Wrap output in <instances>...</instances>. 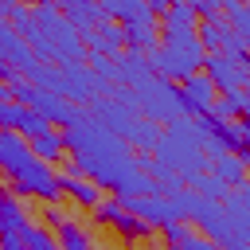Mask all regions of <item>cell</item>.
I'll use <instances>...</instances> for the list:
<instances>
[{
	"mask_svg": "<svg viewBox=\"0 0 250 250\" xmlns=\"http://www.w3.org/2000/svg\"><path fill=\"white\" fill-rule=\"evenodd\" d=\"M66 152L74 160V172H82L86 180H94L98 188H109L117 199H133V195H160L156 184L141 172V164L133 160L129 145L109 133L102 121H86L78 117L74 125H66Z\"/></svg>",
	"mask_w": 250,
	"mask_h": 250,
	"instance_id": "6da1fadb",
	"label": "cell"
},
{
	"mask_svg": "<svg viewBox=\"0 0 250 250\" xmlns=\"http://www.w3.org/2000/svg\"><path fill=\"white\" fill-rule=\"evenodd\" d=\"M0 176L12 180L16 191L35 195V199H43V203H55V199L62 195L59 172H55L51 164H43V160L31 152V145H27L20 133H12V129H0Z\"/></svg>",
	"mask_w": 250,
	"mask_h": 250,
	"instance_id": "7a4b0ae2",
	"label": "cell"
},
{
	"mask_svg": "<svg viewBox=\"0 0 250 250\" xmlns=\"http://www.w3.org/2000/svg\"><path fill=\"white\" fill-rule=\"evenodd\" d=\"M203 59L207 51L195 31H160V43L148 51V66L164 82H188L203 70Z\"/></svg>",
	"mask_w": 250,
	"mask_h": 250,
	"instance_id": "3957f363",
	"label": "cell"
},
{
	"mask_svg": "<svg viewBox=\"0 0 250 250\" xmlns=\"http://www.w3.org/2000/svg\"><path fill=\"white\" fill-rule=\"evenodd\" d=\"M203 74L211 78V86L219 94H238V90L250 86V62H238V59H230L223 51L203 59Z\"/></svg>",
	"mask_w": 250,
	"mask_h": 250,
	"instance_id": "277c9868",
	"label": "cell"
},
{
	"mask_svg": "<svg viewBox=\"0 0 250 250\" xmlns=\"http://www.w3.org/2000/svg\"><path fill=\"white\" fill-rule=\"evenodd\" d=\"M176 94H180V113H191V117H207L211 105L219 102V90L211 86V78H207L203 70L191 74L188 82H180Z\"/></svg>",
	"mask_w": 250,
	"mask_h": 250,
	"instance_id": "5b68a950",
	"label": "cell"
},
{
	"mask_svg": "<svg viewBox=\"0 0 250 250\" xmlns=\"http://www.w3.org/2000/svg\"><path fill=\"white\" fill-rule=\"evenodd\" d=\"M121 203H125V211L137 215L145 227H172V223H184V219L172 211L168 195H133V199H121Z\"/></svg>",
	"mask_w": 250,
	"mask_h": 250,
	"instance_id": "8992f818",
	"label": "cell"
},
{
	"mask_svg": "<svg viewBox=\"0 0 250 250\" xmlns=\"http://www.w3.org/2000/svg\"><path fill=\"white\" fill-rule=\"evenodd\" d=\"M47 219H51V227H55V238H59V246L62 250H94V242H90V230L78 223V219H66L62 211H47Z\"/></svg>",
	"mask_w": 250,
	"mask_h": 250,
	"instance_id": "52a82bcc",
	"label": "cell"
},
{
	"mask_svg": "<svg viewBox=\"0 0 250 250\" xmlns=\"http://www.w3.org/2000/svg\"><path fill=\"white\" fill-rule=\"evenodd\" d=\"M31 109H35L39 117H47L51 125H55V121H66V125H74V121H78V109H74L62 94H55V90H39V86H35Z\"/></svg>",
	"mask_w": 250,
	"mask_h": 250,
	"instance_id": "ba28073f",
	"label": "cell"
},
{
	"mask_svg": "<svg viewBox=\"0 0 250 250\" xmlns=\"http://www.w3.org/2000/svg\"><path fill=\"white\" fill-rule=\"evenodd\" d=\"M246 168H250V164H246L242 156H234V152H219V156H211V164H207V172H211L223 188H246V180H250Z\"/></svg>",
	"mask_w": 250,
	"mask_h": 250,
	"instance_id": "9c48e42d",
	"label": "cell"
},
{
	"mask_svg": "<svg viewBox=\"0 0 250 250\" xmlns=\"http://www.w3.org/2000/svg\"><path fill=\"white\" fill-rule=\"evenodd\" d=\"M59 188H62L66 195H74V199H78L82 207H90V211H94V207L102 203V188H98L94 180H86L82 172H74V164L59 172Z\"/></svg>",
	"mask_w": 250,
	"mask_h": 250,
	"instance_id": "30bf717a",
	"label": "cell"
},
{
	"mask_svg": "<svg viewBox=\"0 0 250 250\" xmlns=\"http://www.w3.org/2000/svg\"><path fill=\"white\" fill-rule=\"evenodd\" d=\"M94 215H98V219H105L109 227H117V230H121V234H129V238L145 234V223H141L137 215H129L121 199H102V203L94 207Z\"/></svg>",
	"mask_w": 250,
	"mask_h": 250,
	"instance_id": "8fae6325",
	"label": "cell"
},
{
	"mask_svg": "<svg viewBox=\"0 0 250 250\" xmlns=\"http://www.w3.org/2000/svg\"><path fill=\"white\" fill-rule=\"evenodd\" d=\"M164 246H168V250H215V242H211L203 230L188 227V223L164 227Z\"/></svg>",
	"mask_w": 250,
	"mask_h": 250,
	"instance_id": "7c38bea8",
	"label": "cell"
},
{
	"mask_svg": "<svg viewBox=\"0 0 250 250\" xmlns=\"http://www.w3.org/2000/svg\"><path fill=\"white\" fill-rule=\"evenodd\" d=\"M23 227H27V207H23V199L12 195V191L0 184V238H4V234H16V230H23Z\"/></svg>",
	"mask_w": 250,
	"mask_h": 250,
	"instance_id": "4fadbf2b",
	"label": "cell"
},
{
	"mask_svg": "<svg viewBox=\"0 0 250 250\" xmlns=\"http://www.w3.org/2000/svg\"><path fill=\"white\" fill-rule=\"evenodd\" d=\"M117 78H125L129 86H145V82H152V66H148V55H141V51H125L121 55V66H117Z\"/></svg>",
	"mask_w": 250,
	"mask_h": 250,
	"instance_id": "5bb4252c",
	"label": "cell"
},
{
	"mask_svg": "<svg viewBox=\"0 0 250 250\" xmlns=\"http://www.w3.org/2000/svg\"><path fill=\"white\" fill-rule=\"evenodd\" d=\"M195 27H199L195 4H168V12L160 16V31H195Z\"/></svg>",
	"mask_w": 250,
	"mask_h": 250,
	"instance_id": "9a60e30c",
	"label": "cell"
},
{
	"mask_svg": "<svg viewBox=\"0 0 250 250\" xmlns=\"http://www.w3.org/2000/svg\"><path fill=\"white\" fill-rule=\"evenodd\" d=\"M27 145H31V152H35L43 164H51V168L66 156V137H62L59 129H51V133H43V137H35V141H27Z\"/></svg>",
	"mask_w": 250,
	"mask_h": 250,
	"instance_id": "2e32d148",
	"label": "cell"
},
{
	"mask_svg": "<svg viewBox=\"0 0 250 250\" xmlns=\"http://www.w3.org/2000/svg\"><path fill=\"white\" fill-rule=\"evenodd\" d=\"M223 20L230 23V31L238 35V43H242L246 55H250V4H234V0H227V4H223Z\"/></svg>",
	"mask_w": 250,
	"mask_h": 250,
	"instance_id": "e0dca14e",
	"label": "cell"
},
{
	"mask_svg": "<svg viewBox=\"0 0 250 250\" xmlns=\"http://www.w3.org/2000/svg\"><path fill=\"white\" fill-rule=\"evenodd\" d=\"M20 250H62V246H59V238H55L47 227L27 223V227L20 230Z\"/></svg>",
	"mask_w": 250,
	"mask_h": 250,
	"instance_id": "ac0fdd59",
	"label": "cell"
},
{
	"mask_svg": "<svg viewBox=\"0 0 250 250\" xmlns=\"http://www.w3.org/2000/svg\"><path fill=\"white\" fill-rule=\"evenodd\" d=\"M20 117H23V105H16L12 98L8 102H0V129H20Z\"/></svg>",
	"mask_w": 250,
	"mask_h": 250,
	"instance_id": "d6986e66",
	"label": "cell"
},
{
	"mask_svg": "<svg viewBox=\"0 0 250 250\" xmlns=\"http://www.w3.org/2000/svg\"><path fill=\"white\" fill-rule=\"evenodd\" d=\"M238 109H242V117L250 121V86H246V90H238Z\"/></svg>",
	"mask_w": 250,
	"mask_h": 250,
	"instance_id": "ffe728a7",
	"label": "cell"
},
{
	"mask_svg": "<svg viewBox=\"0 0 250 250\" xmlns=\"http://www.w3.org/2000/svg\"><path fill=\"white\" fill-rule=\"evenodd\" d=\"M242 203L250 207V180H246V188H242Z\"/></svg>",
	"mask_w": 250,
	"mask_h": 250,
	"instance_id": "44dd1931",
	"label": "cell"
}]
</instances>
